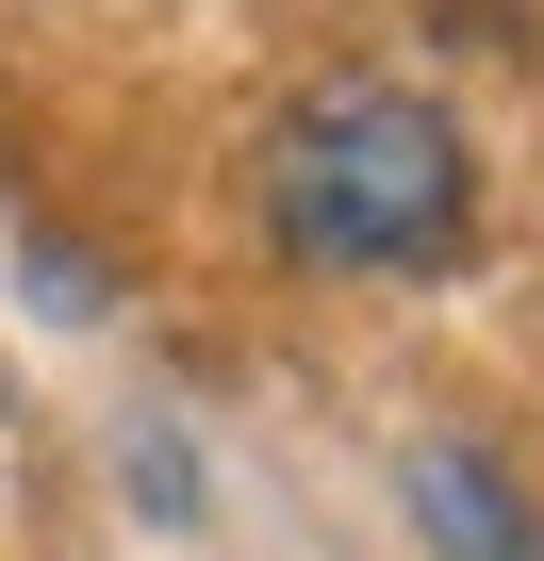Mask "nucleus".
<instances>
[{"mask_svg":"<svg viewBox=\"0 0 544 561\" xmlns=\"http://www.w3.org/2000/svg\"><path fill=\"white\" fill-rule=\"evenodd\" d=\"M462 198H478V165H462L445 100H413L380 67L314 83L281 116V149H264V215H281L298 264H445L462 248Z\"/></svg>","mask_w":544,"mask_h":561,"instance_id":"f257e3e1","label":"nucleus"},{"mask_svg":"<svg viewBox=\"0 0 544 561\" xmlns=\"http://www.w3.org/2000/svg\"><path fill=\"white\" fill-rule=\"evenodd\" d=\"M413 479H429V528H445V545H462V561H544V545H528V528H511V512H495V479H478V462H462V446H429V462H413Z\"/></svg>","mask_w":544,"mask_h":561,"instance_id":"f03ea898","label":"nucleus"}]
</instances>
